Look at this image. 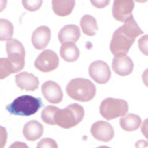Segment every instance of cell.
Masks as SVG:
<instances>
[{"instance_id": "cell-4", "label": "cell", "mask_w": 148, "mask_h": 148, "mask_svg": "<svg viewBox=\"0 0 148 148\" xmlns=\"http://www.w3.org/2000/svg\"><path fill=\"white\" fill-rule=\"evenodd\" d=\"M84 117V107L79 104H71L62 110H58L55 116V123L63 129H70L82 122Z\"/></svg>"}, {"instance_id": "cell-2", "label": "cell", "mask_w": 148, "mask_h": 148, "mask_svg": "<svg viewBox=\"0 0 148 148\" xmlns=\"http://www.w3.org/2000/svg\"><path fill=\"white\" fill-rule=\"evenodd\" d=\"M43 106L42 99L30 95H22L6 106V111L12 115L30 116Z\"/></svg>"}, {"instance_id": "cell-25", "label": "cell", "mask_w": 148, "mask_h": 148, "mask_svg": "<svg viewBox=\"0 0 148 148\" xmlns=\"http://www.w3.org/2000/svg\"><path fill=\"white\" fill-rule=\"evenodd\" d=\"M22 5L28 11L35 12L41 7V5H43V1H41V0L40 1H25V0H23Z\"/></svg>"}, {"instance_id": "cell-17", "label": "cell", "mask_w": 148, "mask_h": 148, "mask_svg": "<svg viewBox=\"0 0 148 148\" xmlns=\"http://www.w3.org/2000/svg\"><path fill=\"white\" fill-rule=\"evenodd\" d=\"M52 5V10L54 13L58 16L65 17L69 15L72 12L75 5V1L74 0H53L51 2Z\"/></svg>"}, {"instance_id": "cell-28", "label": "cell", "mask_w": 148, "mask_h": 148, "mask_svg": "<svg viewBox=\"0 0 148 148\" xmlns=\"http://www.w3.org/2000/svg\"><path fill=\"white\" fill-rule=\"evenodd\" d=\"M91 2L94 5L99 7V8L104 7V6H106L109 4V1H97V3H95V1H91Z\"/></svg>"}, {"instance_id": "cell-11", "label": "cell", "mask_w": 148, "mask_h": 148, "mask_svg": "<svg viewBox=\"0 0 148 148\" xmlns=\"http://www.w3.org/2000/svg\"><path fill=\"white\" fill-rule=\"evenodd\" d=\"M42 93L47 101L52 104H59L63 99V92L60 86L53 81H47L42 85Z\"/></svg>"}, {"instance_id": "cell-27", "label": "cell", "mask_w": 148, "mask_h": 148, "mask_svg": "<svg viewBox=\"0 0 148 148\" xmlns=\"http://www.w3.org/2000/svg\"><path fill=\"white\" fill-rule=\"evenodd\" d=\"M9 148H29L28 146V145L25 144L24 142H21V141H16L14 143H12Z\"/></svg>"}, {"instance_id": "cell-14", "label": "cell", "mask_w": 148, "mask_h": 148, "mask_svg": "<svg viewBox=\"0 0 148 148\" xmlns=\"http://www.w3.org/2000/svg\"><path fill=\"white\" fill-rule=\"evenodd\" d=\"M112 69L119 75L125 76L132 73L134 69V63L129 56L114 57L112 62Z\"/></svg>"}, {"instance_id": "cell-23", "label": "cell", "mask_w": 148, "mask_h": 148, "mask_svg": "<svg viewBox=\"0 0 148 148\" xmlns=\"http://www.w3.org/2000/svg\"><path fill=\"white\" fill-rule=\"evenodd\" d=\"M14 73L13 68L8 59L0 58V80H3Z\"/></svg>"}, {"instance_id": "cell-26", "label": "cell", "mask_w": 148, "mask_h": 148, "mask_svg": "<svg viewBox=\"0 0 148 148\" xmlns=\"http://www.w3.org/2000/svg\"><path fill=\"white\" fill-rule=\"evenodd\" d=\"M7 131L3 126H0V148H5L7 142Z\"/></svg>"}, {"instance_id": "cell-24", "label": "cell", "mask_w": 148, "mask_h": 148, "mask_svg": "<svg viewBox=\"0 0 148 148\" xmlns=\"http://www.w3.org/2000/svg\"><path fill=\"white\" fill-rule=\"evenodd\" d=\"M36 148H58V144L52 138H43L37 144Z\"/></svg>"}, {"instance_id": "cell-12", "label": "cell", "mask_w": 148, "mask_h": 148, "mask_svg": "<svg viewBox=\"0 0 148 148\" xmlns=\"http://www.w3.org/2000/svg\"><path fill=\"white\" fill-rule=\"evenodd\" d=\"M51 29L47 26H40L33 32L31 41L33 46L37 50L45 49L51 40Z\"/></svg>"}, {"instance_id": "cell-1", "label": "cell", "mask_w": 148, "mask_h": 148, "mask_svg": "<svg viewBox=\"0 0 148 148\" xmlns=\"http://www.w3.org/2000/svg\"><path fill=\"white\" fill-rule=\"evenodd\" d=\"M143 34V30L134 20V17L130 16L124 24L120 27L113 34L110 43V51L114 57L127 56L130 47L135 42L136 38Z\"/></svg>"}, {"instance_id": "cell-3", "label": "cell", "mask_w": 148, "mask_h": 148, "mask_svg": "<svg viewBox=\"0 0 148 148\" xmlns=\"http://www.w3.org/2000/svg\"><path fill=\"white\" fill-rule=\"evenodd\" d=\"M68 95L80 102H88L96 95V86L91 81L84 78H75L71 80L66 87Z\"/></svg>"}, {"instance_id": "cell-9", "label": "cell", "mask_w": 148, "mask_h": 148, "mask_svg": "<svg viewBox=\"0 0 148 148\" xmlns=\"http://www.w3.org/2000/svg\"><path fill=\"white\" fill-rule=\"evenodd\" d=\"M92 137L99 141L108 142L114 137V130L113 126L104 121H99L94 123L90 128Z\"/></svg>"}, {"instance_id": "cell-22", "label": "cell", "mask_w": 148, "mask_h": 148, "mask_svg": "<svg viewBox=\"0 0 148 148\" xmlns=\"http://www.w3.org/2000/svg\"><path fill=\"white\" fill-rule=\"evenodd\" d=\"M59 108L54 106H47L42 111L41 118L43 122L46 124L50 125H56L55 123V116Z\"/></svg>"}, {"instance_id": "cell-29", "label": "cell", "mask_w": 148, "mask_h": 148, "mask_svg": "<svg viewBox=\"0 0 148 148\" xmlns=\"http://www.w3.org/2000/svg\"><path fill=\"white\" fill-rule=\"evenodd\" d=\"M6 5H7V1H5V0H2V1H0V12H3L5 9Z\"/></svg>"}, {"instance_id": "cell-30", "label": "cell", "mask_w": 148, "mask_h": 148, "mask_svg": "<svg viewBox=\"0 0 148 148\" xmlns=\"http://www.w3.org/2000/svg\"><path fill=\"white\" fill-rule=\"evenodd\" d=\"M97 148H111V147H109V146H106V145H104V146H99V147H97Z\"/></svg>"}, {"instance_id": "cell-21", "label": "cell", "mask_w": 148, "mask_h": 148, "mask_svg": "<svg viewBox=\"0 0 148 148\" xmlns=\"http://www.w3.org/2000/svg\"><path fill=\"white\" fill-rule=\"evenodd\" d=\"M13 25L11 21L0 19V41H9L12 39Z\"/></svg>"}, {"instance_id": "cell-20", "label": "cell", "mask_w": 148, "mask_h": 148, "mask_svg": "<svg viewBox=\"0 0 148 148\" xmlns=\"http://www.w3.org/2000/svg\"><path fill=\"white\" fill-rule=\"evenodd\" d=\"M80 25H81V28H82L84 34L89 36H95L99 29L96 19L89 14H86L82 17L80 21Z\"/></svg>"}, {"instance_id": "cell-16", "label": "cell", "mask_w": 148, "mask_h": 148, "mask_svg": "<svg viewBox=\"0 0 148 148\" xmlns=\"http://www.w3.org/2000/svg\"><path fill=\"white\" fill-rule=\"evenodd\" d=\"M44 134V127L36 120H31L23 127V135L29 141H35L39 139Z\"/></svg>"}, {"instance_id": "cell-5", "label": "cell", "mask_w": 148, "mask_h": 148, "mask_svg": "<svg viewBox=\"0 0 148 148\" xmlns=\"http://www.w3.org/2000/svg\"><path fill=\"white\" fill-rule=\"evenodd\" d=\"M129 111L127 101L120 99L107 98L104 99L99 106V113L106 120H113L125 115Z\"/></svg>"}, {"instance_id": "cell-10", "label": "cell", "mask_w": 148, "mask_h": 148, "mask_svg": "<svg viewBox=\"0 0 148 148\" xmlns=\"http://www.w3.org/2000/svg\"><path fill=\"white\" fill-rule=\"evenodd\" d=\"M135 3L131 0H116L114 2L112 13L115 20L124 22L130 16L132 15Z\"/></svg>"}, {"instance_id": "cell-7", "label": "cell", "mask_w": 148, "mask_h": 148, "mask_svg": "<svg viewBox=\"0 0 148 148\" xmlns=\"http://www.w3.org/2000/svg\"><path fill=\"white\" fill-rule=\"evenodd\" d=\"M59 57L55 51L47 49L37 56L35 61V66L39 71L48 73L56 69L59 66Z\"/></svg>"}, {"instance_id": "cell-13", "label": "cell", "mask_w": 148, "mask_h": 148, "mask_svg": "<svg viewBox=\"0 0 148 148\" xmlns=\"http://www.w3.org/2000/svg\"><path fill=\"white\" fill-rule=\"evenodd\" d=\"M15 82L18 87L21 90H26L29 91H34L38 89L39 80L33 74L23 72L19 73L15 76Z\"/></svg>"}, {"instance_id": "cell-19", "label": "cell", "mask_w": 148, "mask_h": 148, "mask_svg": "<svg viewBox=\"0 0 148 148\" xmlns=\"http://www.w3.org/2000/svg\"><path fill=\"white\" fill-rule=\"evenodd\" d=\"M141 125V118L134 114L123 115L120 119V126L126 131L137 130Z\"/></svg>"}, {"instance_id": "cell-8", "label": "cell", "mask_w": 148, "mask_h": 148, "mask_svg": "<svg viewBox=\"0 0 148 148\" xmlns=\"http://www.w3.org/2000/svg\"><path fill=\"white\" fill-rule=\"evenodd\" d=\"M89 75L97 84H105L111 78V69L106 62L96 60L90 65Z\"/></svg>"}, {"instance_id": "cell-15", "label": "cell", "mask_w": 148, "mask_h": 148, "mask_svg": "<svg viewBox=\"0 0 148 148\" xmlns=\"http://www.w3.org/2000/svg\"><path fill=\"white\" fill-rule=\"evenodd\" d=\"M81 36L79 27L74 24L66 25L60 30L58 37L59 41L63 45L65 43H76Z\"/></svg>"}, {"instance_id": "cell-6", "label": "cell", "mask_w": 148, "mask_h": 148, "mask_svg": "<svg viewBox=\"0 0 148 148\" xmlns=\"http://www.w3.org/2000/svg\"><path fill=\"white\" fill-rule=\"evenodd\" d=\"M6 52L14 73L21 71L25 66V49L17 39H11L6 44Z\"/></svg>"}, {"instance_id": "cell-18", "label": "cell", "mask_w": 148, "mask_h": 148, "mask_svg": "<svg viewBox=\"0 0 148 148\" xmlns=\"http://www.w3.org/2000/svg\"><path fill=\"white\" fill-rule=\"evenodd\" d=\"M60 54L65 61L74 62L78 60L80 56V51L75 44L65 43L60 49Z\"/></svg>"}]
</instances>
